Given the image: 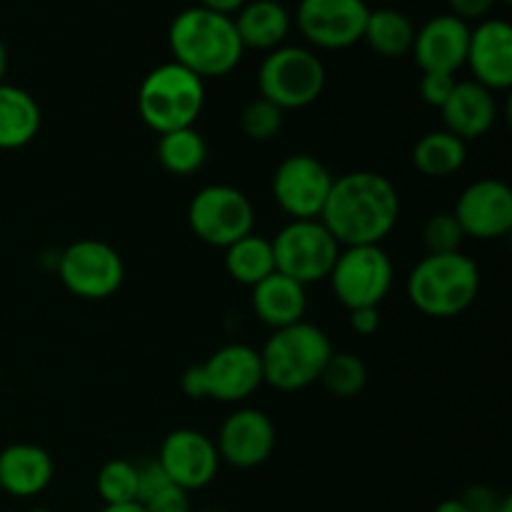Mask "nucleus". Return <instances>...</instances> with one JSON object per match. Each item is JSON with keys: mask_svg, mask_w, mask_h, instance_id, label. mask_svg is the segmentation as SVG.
I'll list each match as a JSON object with an SVG mask.
<instances>
[{"mask_svg": "<svg viewBox=\"0 0 512 512\" xmlns=\"http://www.w3.org/2000/svg\"><path fill=\"white\" fill-rule=\"evenodd\" d=\"M168 45L175 63L203 80L233 73L245 53L233 15L215 13L200 5L175 15L168 28Z\"/></svg>", "mask_w": 512, "mask_h": 512, "instance_id": "nucleus-2", "label": "nucleus"}, {"mask_svg": "<svg viewBox=\"0 0 512 512\" xmlns=\"http://www.w3.org/2000/svg\"><path fill=\"white\" fill-rule=\"evenodd\" d=\"M188 225L200 243L225 250L253 233V200L235 185H205L190 200Z\"/></svg>", "mask_w": 512, "mask_h": 512, "instance_id": "nucleus-9", "label": "nucleus"}, {"mask_svg": "<svg viewBox=\"0 0 512 512\" xmlns=\"http://www.w3.org/2000/svg\"><path fill=\"white\" fill-rule=\"evenodd\" d=\"M465 65L475 83L493 93H503L512 85V28L503 18H485L470 28Z\"/></svg>", "mask_w": 512, "mask_h": 512, "instance_id": "nucleus-17", "label": "nucleus"}, {"mask_svg": "<svg viewBox=\"0 0 512 512\" xmlns=\"http://www.w3.org/2000/svg\"><path fill=\"white\" fill-rule=\"evenodd\" d=\"M415 170L425 178H450V175L460 173L468 160V143L460 140L458 135L448 133L445 128L430 130V133L420 135L410 153Z\"/></svg>", "mask_w": 512, "mask_h": 512, "instance_id": "nucleus-24", "label": "nucleus"}, {"mask_svg": "<svg viewBox=\"0 0 512 512\" xmlns=\"http://www.w3.org/2000/svg\"><path fill=\"white\" fill-rule=\"evenodd\" d=\"M43 125L40 105L28 90L0 83V150H20L33 143Z\"/></svg>", "mask_w": 512, "mask_h": 512, "instance_id": "nucleus-23", "label": "nucleus"}, {"mask_svg": "<svg viewBox=\"0 0 512 512\" xmlns=\"http://www.w3.org/2000/svg\"><path fill=\"white\" fill-rule=\"evenodd\" d=\"M318 383L335 398H355L368 385V365L355 353H333Z\"/></svg>", "mask_w": 512, "mask_h": 512, "instance_id": "nucleus-28", "label": "nucleus"}, {"mask_svg": "<svg viewBox=\"0 0 512 512\" xmlns=\"http://www.w3.org/2000/svg\"><path fill=\"white\" fill-rule=\"evenodd\" d=\"M28 512H53V510H48V508H33V510H28Z\"/></svg>", "mask_w": 512, "mask_h": 512, "instance_id": "nucleus-42", "label": "nucleus"}, {"mask_svg": "<svg viewBox=\"0 0 512 512\" xmlns=\"http://www.w3.org/2000/svg\"><path fill=\"white\" fill-rule=\"evenodd\" d=\"M363 40L373 53L380 58H403L413 50L415 40V23L395 8H370L368 23H365Z\"/></svg>", "mask_w": 512, "mask_h": 512, "instance_id": "nucleus-25", "label": "nucleus"}, {"mask_svg": "<svg viewBox=\"0 0 512 512\" xmlns=\"http://www.w3.org/2000/svg\"><path fill=\"white\" fill-rule=\"evenodd\" d=\"M145 512H193L190 505V493H185L178 485H168L143 503Z\"/></svg>", "mask_w": 512, "mask_h": 512, "instance_id": "nucleus-34", "label": "nucleus"}, {"mask_svg": "<svg viewBox=\"0 0 512 512\" xmlns=\"http://www.w3.org/2000/svg\"><path fill=\"white\" fill-rule=\"evenodd\" d=\"M200 512H225V510H200Z\"/></svg>", "mask_w": 512, "mask_h": 512, "instance_id": "nucleus-44", "label": "nucleus"}, {"mask_svg": "<svg viewBox=\"0 0 512 512\" xmlns=\"http://www.w3.org/2000/svg\"><path fill=\"white\" fill-rule=\"evenodd\" d=\"M258 353L263 383L283 393H295L318 383L335 350L323 328L300 320L288 328L273 330Z\"/></svg>", "mask_w": 512, "mask_h": 512, "instance_id": "nucleus-4", "label": "nucleus"}, {"mask_svg": "<svg viewBox=\"0 0 512 512\" xmlns=\"http://www.w3.org/2000/svg\"><path fill=\"white\" fill-rule=\"evenodd\" d=\"M158 160L170 175H195L208 163V143L195 125L163 133L158 135Z\"/></svg>", "mask_w": 512, "mask_h": 512, "instance_id": "nucleus-27", "label": "nucleus"}, {"mask_svg": "<svg viewBox=\"0 0 512 512\" xmlns=\"http://www.w3.org/2000/svg\"><path fill=\"white\" fill-rule=\"evenodd\" d=\"M158 465L168 480L185 493L208 488L220 470V455L210 435L193 428H178L160 443Z\"/></svg>", "mask_w": 512, "mask_h": 512, "instance_id": "nucleus-14", "label": "nucleus"}, {"mask_svg": "<svg viewBox=\"0 0 512 512\" xmlns=\"http://www.w3.org/2000/svg\"><path fill=\"white\" fill-rule=\"evenodd\" d=\"M350 313V328L353 333L363 335V338H370L380 330V308H358L348 310Z\"/></svg>", "mask_w": 512, "mask_h": 512, "instance_id": "nucleus-37", "label": "nucleus"}, {"mask_svg": "<svg viewBox=\"0 0 512 512\" xmlns=\"http://www.w3.org/2000/svg\"><path fill=\"white\" fill-rule=\"evenodd\" d=\"M440 115H443V128L448 133L470 143V140H480L495 128L500 115L498 98H495L493 90L483 88L475 80H458L453 93L440 108Z\"/></svg>", "mask_w": 512, "mask_h": 512, "instance_id": "nucleus-19", "label": "nucleus"}, {"mask_svg": "<svg viewBox=\"0 0 512 512\" xmlns=\"http://www.w3.org/2000/svg\"><path fill=\"white\" fill-rule=\"evenodd\" d=\"M455 75L448 73H423V80H420V98H423L425 105L430 108H443L448 95L453 93L455 88Z\"/></svg>", "mask_w": 512, "mask_h": 512, "instance_id": "nucleus-33", "label": "nucleus"}, {"mask_svg": "<svg viewBox=\"0 0 512 512\" xmlns=\"http://www.w3.org/2000/svg\"><path fill=\"white\" fill-rule=\"evenodd\" d=\"M270 245H273L275 270L298 280L305 288L320 283V280H328L340 255L338 240L320 223V218L288 220L275 233Z\"/></svg>", "mask_w": 512, "mask_h": 512, "instance_id": "nucleus-10", "label": "nucleus"}, {"mask_svg": "<svg viewBox=\"0 0 512 512\" xmlns=\"http://www.w3.org/2000/svg\"><path fill=\"white\" fill-rule=\"evenodd\" d=\"M285 113L278 105L268 103L265 98L250 100L240 115V128H243L245 138L255 140V143H268L283 128Z\"/></svg>", "mask_w": 512, "mask_h": 512, "instance_id": "nucleus-30", "label": "nucleus"}, {"mask_svg": "<svg viewBox=\"0 0 512 512\" xmlns=\"http://www.w3.org/2000/svg\"><path fill=\"white\" fill-rule=\"evenodd\" d=\"M500 0H448L450 15L465 20V23H480L493 13V8Z\"/></svg>", "mask_w": 512, "mask_h": 512, "instance_id": "nucleus-36", "label": "nucleus"}, {"mask_svg": "<svg viewBox=\"0 0 512 512\" xmlns=\"http://www.w3.org/2000/svg\"><path fill=\"white\" fill-rule=\"evenodd\" d=\"M395 265L383 245L340 248L328 280L338 303L348 310L380 308L393 288Z\"/></svg>", "mask_w": 512, "mask_h": 512, "instance_id": "nucleus-8", "label": "nucleus"}, {"mask_svg": "<svg viewBox=\"0 0 512 512\" xmlns=\"http://www.w3.org/2000/svg\"><path fill=\"white\" fill-rule=\"evenodd\" d=\"M5 70H8V48H5V43L0 40V83H3L5 78Z\"/></svg>", "mask_w": 512, "mask_h": 512, "instance_id": "nucleus-41", "label": "nucleus"}, {"mask_svg": "<svg viewBox=\"0 0 512 512\" xmlns=\"http://www.w3.org/2000/svg\"><path fill=\"white\" fill-rule=\"evenodd\" d=\"M225 270L235 283L245 285V288H255L260 280L268 278L275 273V258H273V245L270 238L258 233H250L225 248Z\"/></svg>", "mask_w": 512, "mask_h": 512, "instance_id": "nucleus-26", "label": "nucleus"}, {"mask_svg": "<svg viewBox=\"0 0 512 512\" xmlns=\"http://www.w3.org/2000/svg\"><path fill=\"white\" fill-rule=\"evenodd\" d=\"M233 23L245 50L253 48L270 53L285 45L293 28V15L280 0H248L233 15Z\"/></svg>", "mask_w": 512, "mask_h": 512, "instance_id": "nucleus-22", "label": "nucleus"}, {"mask_svg": "<svg viewBox=\"0 0 512 512\" xmlns=\"http://www.w3.org/2000/svg\"><path fill=\"white\" fill-rule=\"evenodd\" d=\"M250 290H253L250 303H253L255 315L268 328L280 330L305 320V313H308V288L300 285L298 280L275 270V273H270L268 278L260 280Z\"/></svg>", "mask_w": 512, "mask_h": 512, "instance_id": "nucleus-21", "label": "nucleus"}, {"mask_svg": "<svg viewBox=\"0 0 512 512\" xmlns=\"http://www.w3.org/2000/svg\"><path fill=\"white\" fill-rule=\"evenodd\" d=\"M333 180L335 175L323 160L308 153H295L280 160L270 180V190L278 208L290 220H315L323 213Z\"/></svg>", "mask_w": 512, "mask_h": 512, "instance_id": "nucleus-12", "label": "nucleus"}, {"mask_svg": "<svg viewBox=\"0 0 512 512\" xmlns=\"http://www.w3.org/2000/svg\"><path fill=\"white\" fill-rule=\"evenodd\" d=\"M400 193L393 180L375 170H353L333 180L320 223L340 248L383 245L400 220Z\"/></svg>", "mask_w": 512, "mask_h": 512, "instance_id": "nucleus-1", "label": "nucleus"}, {"mask_svg": "<svg viewBox=\"0 0 512 512\" xmlns=\"http://www.w3.org/2000/svg\"><path fill=\"white\" fill-rule=\"evenodd\" d=\"M98 512H145L140 503H125V505H103Z\"/></svg>", "mask_w": 512, "mask_h": 512, "instance_id": "nucleus-40", "label": "nucleus"}, {"mask_svg": "<svg viewBox=\"0 0 512 512\" xmlns=\"http://www.w3.org/2000/svg\"><path fill=\"white\" fill-rule=\"evenodd\" d=\"M408 300L428 318H458L478 300L480 268L463 250L425 255L408 275Z\"/></svg>", "mask_w": 512, "mask_h": 512, "instance_id": "nucleus-3", "label": "nucleus"}, {"mask_svg": "<svg viewBox=\"0 0 512 512\" xmlns=\"http://www.w3.org/2000/svg\"><path fill=\"white\" fill-rule=\"evenodd\" d=\"M60 283L80 300L113 298L125 280V260L100 238H80L58 255Z\"/></svg>", "mask_w": 512, "mask_h": 512, "instance_id": "nucleus-11", "label": "nucleus"}, {"mask_svg": "<svg viewBox=\"0 0 512 512\" xmlns=\"http://www.w3.org/2000/svg\"><path fill=\"white\" fill-rule=\"evenodd\" d=\"M378 3H398V0H378Z\"/></svg>", "mask_w": 512, "mask_h": 512, "instance_id": "nucleus-43", "label": "nucleus"}, {"mask_svg": "<svg viewBox=\"0 0 512 512\" xmlns=\"http://www.w3.org/2000/svg\"><path fill=\"white\" fill-rule=\"evenodd\" d=\"M278 430L273 418L258 408H238L223 420L215 448H218L220 463L238 470L260 468L273 458Z\"/></svg>", "mask_w": 512, "mask_h": 512, "instance_id": "nucleus-15", "label": "nucleus"}, {"mask_svg": "<svg viewBox=\"0 0 512 512\" xmlns=\"http://www.w3.org/2000/svg\"><path fill=\"white\" fill-rule=\"evenodd\" d=\"M55 478L53 455L33 443H13L0 450V490L13 498H35Z\"/></svg>", "mask_w": 512, "mask_h": 512, "instance_id": "nucleus-20", "label": "nucleus"}, {"mask_svg": "<svg viewBox=\"0 0 512 512\" xmlns=\"http://www.w3.org/2000/svg\"><path fill=\"white\" fill-rule=\"evenodd\" d=\"M368 15L365 0H300L295 25L313 48L345 50L363 40Z\"/></svg>", "mask_w": 512, "mask_h": 512, "instance_id": "nucleus-13", "label": "nucleus"}, {"mask_svg": "<svg viewBox=\"0 0 512 512\" xmlns=\"http://www.w3.org/2000/svg\"><path fill=\"white\" fill-rule=\"evenodd\" d=\"M433 512H470V508L460 498H448L443 503H438V508Z\"/></svg>", "mask_w": 512, "mask_h": 512, "instance_id": "nucleus-39", "label": "nucleus"}, {"mask_svg": "<svg viewBox=\"0 0 512 512\" xmlns=\"http://www.w3.org/2000/svg\"><path fill=\"white\" fill-rule=\"evenodd\" d=\"M470 512H512V498L510 495L498 493L495 488L488 485H470L463 495H460Z\"/></svg>", "mask_w": 512, "mask_h": 512, "instance_id": "nucleus-32", "label": "nucleus"}, {"mask_svg": "<svg viewBox=\"0 0 512 512\" xmlns=\"http://www.w3.org/2000/svg\"><path fill=\"white\" fill-rule=\"evenodd\" d=\"M470 43V25L450 13H440L415 28L413 58L423 73L455 75L465 68Z\"/></svg>", "mask_w": 512, "mask_h": 512, "instance_id": "nucleus-18", "label": "nucleus"}, {"mask_svg": "<svg viewBox=\"0 0 512 512\" xmlns=\"http://www.w3.org/2000/svg\"><path fill=\"white\" fill-rule=\"evenodd\" d=\"M453 215L465 238L500 240L512 230V188L505 180L480 178L460 193Z\"/></svg>", "mask_w": 512, "mask_h": 512, "instance_id": "nucleus-16", "label": "nucleus"}, {"mask_svg": "<svg viewBox=\"0 0 512 512\" xmlns=\"http://www.w3.org/2000/svg\"><path fill=\"white\" fill-rule=\"evenodd\" d=\"M465 243V233L460 228L453 210H440L433 213L423 225V245L430 255L458 253Z\"/></svg>", "mask_w": 512, "mask_h": 512, "instance_id": "nucleus-31", "label": "nucleus"}, {"mask_svg": "<svg viewBox=\"0 0 512 512\" xmlns=\"http://www.w3.org/2000/svg\"><path fill=\"white\" fill-rule=\"evenodd\" d=\"M203 108L205 80L175 60L153 68L140 83V120L158 135L193 128Z\"/></svg>", "mask_w": 512, "mask_h": 512, "instance_id": "nucleus-5", "label": "nucleus"}, {"mask_svg": "<svg viewBox=\"0 0 512 512\" xmlns=\"http://www.w3.org/2000/svg\"><path fill=\"white\" fill-rule=\"evenodd\" d=\"M263 385L260 353L250 345L230 343L208 355V360L190 365L180 378L185 398L243 403Z\"/></svg>", "mask_w": 512, "mask_h": 512, "instance_id": "nucleus-6", "label": "nucleus"}, {"mask_svg": "<svg viewBox=\"0 0 512 512\" xmlns=\"http://www.w3.org/2000/svg\"><path fill=\"white\" fill-rule=\"evenodd\" d=\"M248 0H198L200 8H208L215 10V13H223V15H235Z\"/></svg>", "mask_w": 512, "mask_h": 512, "instance_id": "nucleus-38", "label": "nucleus"}, {"mask_svg": "<svg viewBox=\"0 0 512 512\" xmlns=\"http://www.w3.org/2000/svg\"><path fill=\"white\" fill-rule=\"evenodd\" d=\"M328 73L323 60L305 45H280L270 50L258 68L260 98L280 110H303L323 95Z\"/></svg>", "mask_w": 512, "mask_h": 512, "instance_id": "nucleus-7", "label": "nucleus"}, {"mask_svg": "<svg viewBox=\"0 0 512 512\" xmlns=\"http://www.w3.org/2000/svg\"><path fill=\"white\" fill-rule=\"evenodd\" d=\"M173 485L168 480V475L163 473V468L158 465V460H148V463L138 465V503L143 505L145 500H150L153 495H158L160 490Z\"/></svg>", "mask_w": 512, "mask_h": 512, "instance_id": "nucleus-35", "label": "nucleus"}, {"mask_svg": "<svg viewBox=\"0 0 512 512\" xmlns=\"http://www.w3.org/2000/svg\"><path fill=\"white\" fill-rule=\"evenodd\" d=\"M103 505L138 503V463L125 458L108 460L95 478Z\"/></svg>", "mask_w": 512, "mask_h": 512, "instance_id": "nucleus-29", "label": "nucleus"}]
</instances>
